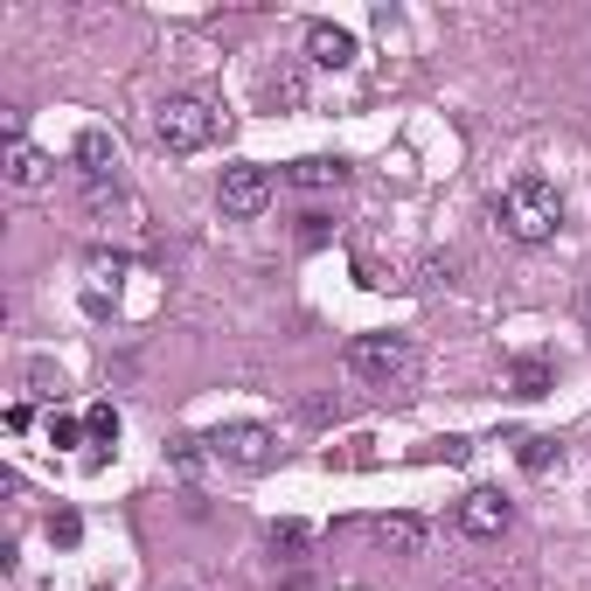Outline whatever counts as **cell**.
<instances>
[{
  "instance_id": "e0dca14e",
  "label": "cell",
  "mask_w": 591,
  "mask_h": 591,
  "mask_svg": "<svg viewBox=\"0 0 591 591\" xmlns=\"http://www.w3.org/2000/svg\"><path fill=\"white\" fill-rule=\"evenodd\" d=\"M549 460H557V438H543V432H536V438H522V466H529V473H543Z\"/></svg>"
},
{
  "instance_id": "5b68a950",
  "label": "cell",
  "mask_w": 591,
  "mask_h": 591,
  "mask_svg": "<svg viewBox=\"0 0 591 591\" xmlns=\"http://www.w3.org/2000/svg\"><path fill=\"white\" fill-rule=\"evenodd\" d=\"M209 452L231 460V466H272L279 460V438L264 425H223V432H209Z\"/></svg>"
},
{
  "instance_id": "ffe728a7",
  "label": "cell",
  "mask_w": 591,
  "mask_h": 591,
  "mask_svg": "<svg viewBox=\"0 0 591 591\" xmlns=\"http://www.w3.org/2000/svg\"><path fill=\"white\" fill-rule=\"evenodd\" d=\"M78 438H91L78 417H49V446H78Z\"/></svg>"
},
{
  "instance_id": "5bb4252c",
  "label": "cell",
  "mask_w": 591,
  "mask_h": 591,
  "mask_svg": "<svg viewBox=\"0 0 591 591\" xmlns=\"http://www.w3.org/2000/svg\"><path fill=\"white\" fill-rule=\"evenodd\" d=\"M202 446H209V438H175V446H167V460H175L181 481H196V473H202Z\"/></svg>"
},
{
  "instance_id": "8fae6325",
  "label": "cell",
  "mask_w": 591,
  "mask_h": 591,
  "mask_svg": "<svg viewBox=\"0 0 591 591\" xmlns=\"http://www.w3.org/2000/svg\"><path fill=\"white\" fill-rule=\"evenodd\" d=\"M258 98L272 105V111H299V105H307V78H299L293 63H285V70H264V78H258Z\"/></svg>"
},
{
  "instance_id": "7a4b0ae2",
  "label": "cell",
  "mask_w": 591,
  "mask_h": 591,
  "mask_svg": "<svg viewBox=\"0 0 591 591\" xmlns=\"http://www.w3.org/2000/svg\"><path fill=\"white\" fill-rule=\"evenodd\" d=\"M341 362H348V376L369 383V390H411V376H417V348L404 334H355L348 348H341Z\"/></svg>"
},
{
  "instance_id": "ac0fdd59",
  "label": "cell",
  "mask_w": 591,
  "mask_h": 591,
  "mask_svg": "<svg viewBox=\"0 0 591 591\" xmlns=\"http://www.w3.org/2000/svg\"><path fill=\"white\" fill-rule=\"evenodd\" d=\"M78 536H84V522H78L70 508H63V515H49V543H63V549H70Z\"/></svg>"
},
{
  "instance_id": "52a82bcc",
  "label": "cell",
  "mask_w": 591,
  "mask_h": 591,
  "mask_svg": "<svg viewBox=\"0 0 591 591\" xmlns=\"http://www.w3.org/2000/svg\"><path fill=\"white\" fill-rule=\"evenodd\" d=\"M0 175H8L14 188H49V175H56V161L43 154V146L28 140V132H8V140H0Z\"/></svg>"
},
{
  "instance_id": "4fadbf2b",
  "label": "cell",
  "mask_w": 591,
  "mask_h": 591,
  "mask_svg": "<svg viewBox=\"0 0 591 591\" xmlns=\"http://www.w3.org/2000/svg\"><path fill=\"white\" fill-rule=\"evenodd\" d=\"M508 383H515V397H549V362L543 355H522L508 369Z\"/></svg>"
},
{
  "instance_id": "9c48e42d",
  "label": "cell",
  "mask_w": 591,
  "mask_h": 591,
  "mask_svg": "<svg viewBox=\"0 0 591 591\" xmlns=\"http://www.w3.org/2000/svg\"><path fill=\"white\" fill-rule=\"evenodd\" d=\"M369 536L390 549V557H425V543H432V529L417 522V515H376L369 522Z\"/></svg>"
},
{
  "instance_id": "277c9868",
  "label": "cell",
  "mask_w": 591,
  "mask_h": 591,
  "mask_svg": "<svg viewBox=\"0 0 591 591\" xmlns=\"http://www.w3.org/2000/svg\"><path fill=\"white\" fill-rule=\"evenodd\" d=\"M216 202H223V216H264V202H272V167H258V161H237V167H223V181H216Z\"/></svg>"
},
{
  "instance_id": "d6986e66",
  "label": "cell",
  "mask_w": 591,
  "mask_h": 591,
  "mask_svg": "<svg viewBox=\"0 0 591 591\" xmlns=\"http://www.w3.org/2000/svg\"><path fill=\"white\" fill-rule=\"evenodd\" d=\"M28 383H35V397H63V376L49 362H28Z\"/></svg>"
},
{
  "instance_id": "2e32d148",
  "label": "cell",
  "mask_w": 591,
  "mask_h": 591,
  "mask_svg": "<svg viewBox=\"0 0 591 591\" xmlns=\"http://www.w3.org/2000/svg\"><path fill=\"white\" fill-rule=\"evenodd\" d=\"M84 432L98 438V446H111V438H119V411H111V404H91V411H84Z\"/></svg>"
},
{
  "instance_id": "9a60e30c",
  "label": "cell",
  "mask_w": 591,
  "mask_h": 591,
  "mask_svg": "<svg viewBox=\"0 0 591 591\" xmlns=\"http://www.w3.org/2000/svg\"><path fill=\"white\" fill-rule=\"evenodd\" d=\"M307 543H314V529H307V522H272V549H285V557H299Z\"/></svg>"
},
{
  "instance_id": "ba28073f",
  "label": "cell",
  "mask_w": 591,
  "mask_h": 591,
  "mask_svg": "<svg viewBox=\"0 0 591 591\" xmlns=\"http://www.w3.org/2000/svg\"><path fill=\"white\" fill-rule=\"evenodd\" d=\"M508 522H515V508H508V494H494V487H473L466 501H460V529H466L473 543H494Z\"/></svg>"
},
{
  "instance_id": "6da1fadb",
  "label": "cell",
  "mask_w": 591,
  "mask_h": 591,
  "mask_svg": "<svg viewBox=\"0 0 591 591\" xmlns=\"http://www.w3.org/2000/svg\"><path fill=\"white\" fill-rule=\"evenodd\" d=\"M494 223H501L515 244H549L564 231V202H557V188L543 175H522V181H508L501 196H494Z\"/></svg>"
},
{
  "instance_id": "8992f818",
  "label": "cell",
  "mask_w": 591,
  "mask_h": 591,
  "mask_svg": "<svg viewBox=\"0 0 591 591\" xmlns=\"http://www.w3.org/2000/svg\"><path fill=\"white\" fill-rule=\"evenodd\" d=\"M78 175L91 188V202H105V188H119V140H111L105 126H91L78 140Z\"/></svg>"
},
{
  "instance_id": "7c38bea8",
  "label": "cell",
  "mask_w": 591,
  "mask_h": 591,
  "mask_svg": "<svg viewBox=\"0 0 591 591\" xmlns=\"http://www.w3.org/2000/svg\"><path fill=\"white\" fill-rule=\"evenodd\" d=\"M285 181H293V188H341V181H348V161H334V154H307V161L285 167Z\"/></svg>"
},
{
  "instance_id": "30bf717a",
  "label": "cell",
  "mask_w": 591,
  "mask_h": 591,
  "mask_svg": "<svg viewBox=\"0 0 591 591\" xmlns=\"http://www.w3.org/2000/svg\"><path fill=\"white\" fill-rule=\"evenodd\" d=\"M307 56H314L320 70H348V63H355V35L334 28V22H314V28H307Z\"/></svg>"
},
{
  "instance_id": "3957f363",
  "label": "cell",
  "mask_w": 591,
  "mask_h": 591,
  "mask_svg": "<svg viewBox=\"0 0 591 591\" xmlns=\"http://www.w3.org/2000/svg\"><path fill=\"white\" fill-rule=\"evenodd\" d=\"M216 132H223V111L209 98H196V91H175V98L154 105V146L161 154H202Z\"/></svg>"
},
{
  "instance_id": "7402d4cb",
  "label": "cell",
  "mask_w": 591,
  "mask_h": 591,
  "mask_svg": "<svg viewBox=\"0 0 591 591\" xmlns=\"http://www.w3.org/2000/svg\"><path fill=\"white\" fill-rule=\"evenodd\" d=\"M328 237V216H299V244H320Z\"/></svg>"
},
{
  "instance_id": "44dd1931",
  "label": "cell",
  "mask_w": 591,
  "mask_h": 591,
  "mask_svg": "<svg viewBox=\"0 0 591 591\" xmlns=\"http://www.w3.org/2000/svg\"><path fill=\"white\" fill-rule=\"evenodd\" d=\"M119 272H126V258H91V279L98 285H119Z\"/></svg>"
},
{
  "instance_id": "603a6c76",
  "label": "cell",
  "mask_w": 591,
  "mask_h": 591,
  "mask_svg": "<svg viewBox=\"0 0 591 591\" xmlns=\"http://www.w3.org/2000/svg\"><path fill=\"white\" fill-rule=\"evenodd\" d=\"M584 320H591V285H584Z\"/></svg>"
}]
</instances>
